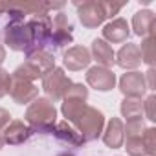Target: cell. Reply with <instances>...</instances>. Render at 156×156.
I'll use <instances>...</instances> for the list:
<instances>
[{
	"mask_svg": "<svg viewBox=\"0 0 156 156\" xmlns=\"http://www.w3.org/2000/svg\"><path fill=\"white\" fill-rule=\"evenodd\" d=\"M87 83L98 92H110L116 87V73L110 68H103L96 64L87 68Z\"/></svg>",
	"mask_w": 156,
	"mask_h": 156,
	"instance_id": "10",
	"label": "cell"
},
{
	"mask_svg": "<svg viewBox=\"0 0 156 156\" xmlns=\"http://www.w3.org/2000/svg\"><path fill=\"white\" fill-rule=\"evenodd\" d=\"M154 103H156V96L154 94H149L143 101V114L147 116L149 121H156L154 118Z\"/></svg>",
	"mask_w": 156,
	"mask_h": 156,
	"instance_id": "26",
	"label": "cell"
},
{
	"mask_svg": "<svg viewBox=\"0 0 156 156\" xmlns=\"http://www.w3.org/2000/svg\"><path fill=\"white\" fill-rule=\"evenodd\" d=\"M26 22L33 35V51L46 50V46H50V39H51V17L50 15H33Z\"/></svg>",
	"mask_w": 156,
	"mask_h": 156,
	"instance_id": "7",
	"label": "cell"
},
{
	"mask_svg": "<svg viewBox=\"0 0 156 156\" xmlns=\"http://www.w3.org/2000/svg\"><path fill=\"white\" fill-rule=\"evenodd\" d=\"M8 9H9V4H6V2H0V15L8 13Z\"/></svg>",
	"mask_w": 156,
	"mask_h": 156,
	"instance_id": "31",
	"label": "cell"
},
{
	"mask_svg": "<svg viewBox=\"0 0 156 156\" xmlns=\"http://www.w3.org/2000/svg\"><path fill=\"white\" fill-rule=\"evenodd\" d=\"M57 156H73L72 152H61V154H57Z\"/></svg>",
	"mask_w": 156,
	"mask_h": 156,
	"instance_id": "33",
	"label": "cell"
},
{
	"mask_svg": "<svg viewBox=\"0 0 156 156\" xmlns=\"http://www.w3.org/2000/svg\"><path fill=\"white\" fill-rule=\"evenodd\" d=\"M101 39L108 44H119V42H127L129 35H130V26L125 19H112L108 20L103 30H101Z\"/></svg>",
	"mask_w": 156,
	"mask_h": 156,
	"instance_id": "13",
	"label": "cell"
},
{
	"mask_svg": "<svg viewBox=\"0 0 156 156\" xmlns=\"http://www.w3.org/2000/svg\"><path fill=\"white\" fill-rule=\"evenodd\" d=\"M92 62L90 57V50L87 46H72L64 51L62 55V64L64 68H68V72H81L85 68H88Z\"/></svg>",
	"mask_w": 156,
	"mask_h": 156,
	"instance_id": "12",
	"label": "cell"
},
{
	"mask_svg": "<svg viewBox=\"0 0 156 156\" xmlns=\"http://www.w3.org/2000/svg\"><path fill=\"white\" fill-rule=\"evenodd\" d=\"M9 96L17 105H30L33 99L39 98V87L35 83H31V81L20 79V77H13Z\"/></svg>",
	"mask_w": 156,
	"mask_h": 156,
	"instance_id": "11",
	"label": "cell"
},
{
	"mask_svg": "<svg viewBox=\"0 0 156 156\" xmlns=\"http://www.w3.org/2000/svg\"><path fill=\"white\" fill-rule=\"evenodd\" d=\"M87 101H88V88L83 83H72L61 105L62 116L66 118L68 123H72L79 130L85 143L96 141L103 134V129H105L103 112L87 105Z\"/></svg>",
	"mask_w": 156,
	"mask_h": 156,
	"instance_id": "1",
	"label": "cell"
},
{
	"mask_svg": "<svg viewBox=\"0 0 156 156\" xmlns=\"http://www.w3.org/2000/svg\"><path fill=\"white\" fill-rule=\"evenodd\" d=\"M90 57H92V61L98 62V66H103V68H110L112 70V66L116 64V51L103 39H94L92 41Z\"/></svg>",
	"mask_w": 156,
	"mask_h": 156,
	"instance_id": "15",
	"label": "cell"
},
{
	"mask_svg": "<svg viewBox=\"0 0 156 156\" xmlns=\"http://www.w3.org/2000/svg\"><path fill=\"white\" fill-rule=\"evenodd\" d=\"M6 61V48H4V44L0 42V68H2V62Z\"/></svg>",
	"mask_w": 156,
	"mask_h": 156,
	"instance_id": "30",
	"label": "cell"
},
{
	"mask_svg": "<svg viewBox=\"0 0 156 156\" xmlns=\"http://www.w3.org/2000/svg\"><path fill=\"white\" fill-rule=\"evenodd\" d=\"M154 24H156V15L151 9H141L136 11L132 17V33L138 37H149L154 35Z\"/></svg>",
	"mask_w": 156,
	"mask_h": 156,
	"instance_id": "17",
	"label": "cell"
},
{
	"mask_svg": "<svg viewBox=\"0 0 156 156\" xmlns=\"http://www.w3.org/2000/svg\"><path fill=\"white\" fill-rule=\"evenodd\" d=\"M6 145V141H4V136H2V132H0V151H2V147Z\"/></svg>",
	"mask_w": 156,
	"mask_h": 156,
	"instance_id": "32",
	"label": "cell"
},
{
	"mask_svg": "<svg viewBox=\"0 0 156 156\" xmlns=\"http://www.w3.org/2000/svg\"><path fill=\"white\" fill-rule=\"evenodd\" d=\"M33 130L20 119H11L8 123V127L2 130V136H4V141L8 145H20L24 141H28L31 138Z\"/></svg>",
	"mask_w": 156,
	"mask_h": 156,
	"instance_id": "16",
	"label": "cell"
},
{
	"mask_svg": "<svg viewBox=\"0 0 156 156\" xmlns=\"http://www.w3.org/2000/svg\"><path fill=\"white\" fill-rule=\"evenodd\" d=\"M75 8H77V15H79L81 24L87 30L99 28L107 20L103 2H98V0H88V2H83V4H75Z\"/></svg>",
	"mask_w": 156,
	"mask_h": 156,
	"instance_id": "8",
	"label": "cell"
},
{
	"mask_svg": "<svg viewBox=\"0 0 156 156\" xmlns=\"http://www.w3.org/2000/svg\"><path fill=\"white\" fill-rule=\"evenodd\" d=\"M140 48V53H141V62H145L149 68L154 66V35H149V37H143L141 39V44L138 46Z\"/></svg>",
	"mask_w": 156,
	"mask_h": 156,
	"instance_id": "21",
	"label": "cell"
},
{
	"mask_svg": "<svg viewBox=\"0 0 156 156\" xmlns=\"http://www.w3.org/2000/svg\"><path fill=\"white\" fill-rule=\"evenodd\" d=\"M141 143H143L145 156H156V129L154 127L145 129V132L141 136Z\"/></svg>",
	"mask_w": 156,
	"mask_h": 156,
	"instance_id": "22",
	"label": "cell"
},
{
	"mask_svg": "<svg viewBox=\"0 0 156 156\" xmlns=\"http://www.w3.org/2000/svg\"><path fill=\"white\" fill-rule=\"evenodd\" d=\"M145 121L143 118L141 119H130L127 121V125H123V134L125 138H140L143 132H145Z\"/></svg>",
	"mask_w": 156,
	"mask_h": 156,
	"instance_id": "23",
	"label": "cell"
},
{
	"mask_svg": "<svg viewBox=\"0 0 156 156\" xmlns=\"http://www.w3.org/2000/svg\"><path fill=\"white\" fill-rule=\"evenodd\" d=\"M70 87H72V79L64 73L62 68H57V66L42 79V90L48 96V99L53 103L61 101Z\"/></svg>",
	"mask_w": 156,
	"mask_h": 156,
	"instance_id": "5",
	"label": "cell"
},
{
	"mask_svg": "<svg viewBox=\"0 0 156 156\" xmlns=\"http://www.w3.org/2000/svg\"><path fill=\"white\" fill-rule=\"evenodd\" d=\"M141 136L140 138H125L123 140V147L127 149V154L129 156H145L143 143H141Z\"/></svg>",
	"mask_w": 156,
	"mask_h": 156,
	"instance_id": "24",
	"label": "cell"
},
{
	"mask_svg": "<svg viewBox=\"0 0 156 156\" xmlns=\"http://www.w3.org/2000/svg\"><path fill=\"white\" fill-rule=\"evenodd\" d=\"M57 140H61L62 143H68V145H72V147H81V145H85V140H83V136L79 134V130H77L72 123H68L66 119L64 121H59L57 125H55V129H53V132H51Z\"/></svg>",
	"mask_w": 156,
	"mask_h": 156,
	"instance_id": "19",
	"label": "cell"
},
{
	"mask_svg": "<svg viewBox=\"0 0 156 156\" xmlns=\"http://www.w3.org/2000/svg\"><path fill=\"white\" fill-rule=\"evenodd\" d=\"M116 64L127 72H134L141 66V53L138 44L134 42H127L119 48V51L116 53Z\"/></svg>",
	"mask_w": 156,
	"mask_h": 156,
	"instance_id": "14",
	"label": "cell"
},
{
	"mask_svg": "<svg viewBox=\"0 0 156 156\" xmlns=\"http://www.w3.org/2000/svg\"><path fill=\"white\" fill-rule=\"evenodd\" d=\"M119 92L125 98H134V99H143L147 94V85H145V77L141 72H125L119 77Z\"/></svg>",
	"mask_w": 156,
	"mask_h": 156,
	"instance_id": "9",
	"label": "cell"
},
{
	"mask_svg": "<svg viewBox=\"0 0 156 156\" xmlns=\"http://www.w3.org/2000/svg\"><path fill=\"white\" fill-rule=\"evenodd\" d=\"M24 119H26V125L33 132L51 134L55 125H57V108H55L53 101L39 96L37 99H33L28 105Z\"/></svg>",
	"mask_w": 156,
	"mask_h": 156,
	"instance_id": "2",
	"label": "cell"
},
{
	"mask_svg": "<svg viewBox=\"0 0 156 156\" xmlns=\"http://www.w3.org/2000/svg\"><path fill=\"white\" fill-rule=\"evenodd\" d=\"M143 77H145L147 92H151V94H152V90H154V68H149V70L143 73Z\"/></svg>",
	"mask_w": 156,
	"mask_h": 156,
	"instance_id": "28",
	"label": "cell"
},
{
	"mask_svg": "<svg viewBox=\"0 0 156 156\" xmlns=\"http://www.w3.org/2000/svg\"><path fill=\"white\" fill-rule=\"evenodd\" d=\"M121 116L130 121V119H141L143 118V101L141 99H134V98H125L119 105Z\"/></svg>",
	"mask_w": 156,
	"mask_h": 156,
	"instance_id": "20",
	"label": "cell"
},
{
	"mask_svg": "<svg viewBox=\"0 0 156 156\" xmlns=\"http://www.w3.org/2000/svg\"><path fill=\"white\" fill-rule=\"evenodd\" d=\"M4 42L13 51H33V35L26 20H9L4 26Z\"/></svg>",
	"mask_w": 156,
	"mask_h": 156,
	"instance_id": "4",
	"label": "cell"
},
{
	"mask_svg": "<svg viewBox=\"0 0 156 156\" xmlns=\"http://www.w3.org/2000/svg\"><path fill=\"white\" fill-rule=\"evenodd\" d=\"M53 68H55L53 53H50L48 50H35L26 53V61L19 64L11 75L35 83L37 79H44Z\"/></svg>",
	"mask_w": 156,
	"mask_h": 156,
	"instance_id": "3",
	"label": "cell"
},
{
	"mask_svg": "<svg viewBox=\"0 0 156 156\" xmlns=\"http://www.w3.org/2000/svg\"><path fill=\"white\" fill-rule=\"evenodd\" d=\"M103 143L108 147V149H119L123 147V140H125V134H123V121L119 118H110L103 129Z\"/></svg>",
	"mask_w": 156,
	"mask_h": 156,
	"instance_id": "18",
	"label": "cell"
},
{
	"mask_svg": "<svg viewBox=\"0 0 156 156\" xmlns=\"http://www.w3.org/2000/svg\"><path fill=\"white\" fill-rule=\"evenodd\" d=\"M11 81L13 77L11 73L6 70V68H0V99L9 96V90H11Z\"/></svg>",
	"mask_w": 156,
	"mask_h": 156,
	"instance_id": "25",
	"label": "cell"
},
{
	"mask_svg": "<svg viewBox=\"0 0 156 156\" xmlns=\"http://www.w3.org/2000/svg\"><path fill=\"white\" fill-rule=\"evenodd\" d=\"M11 121V114L6 110V108H2L0 107V132H2L6 127H8V123Z\"/></svg>",
	"mask_w": 156,
	"mask_h": 156,
	"instance_id": "29",
	"label": "cell"
},
{
	"mask_svg": "<svg viewBox=\"0 0 156 156\" xmlns=\"http://www.w3.org/2000/svg\"><path fill=\"white\" fill-rule=\"evenodd\" d=\"M103 8H105L107 19L112 20V17H116V15L125 8V2H103Z\"/></svg>",
	"mask_w": 156,
	"mask_h": 156,
	"instance_id": "27",
	"label": "cell"
},
{
	"mask_svg": "<svg viewBox=\"0 0 156 156\" xmlns=\"http://www.w3.org/2000/svg\"><path fill=\"white\" fill-rule=\"evenodd\" d=\"M72 22L68 19V15H64L62 11L53 15L51 19V39H50V46L55 50H62L64 46L72 44L73 41V35H72Z\"/></svg>",
	"mask_w": 156,
	"mask_h": 156,
	"instance_id": "6",
	"label": "cell"
}]
</instances>
